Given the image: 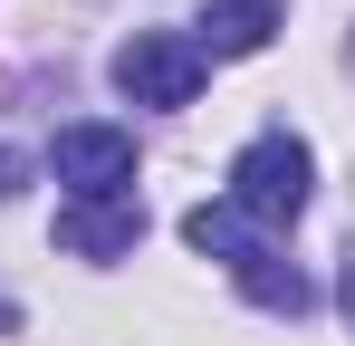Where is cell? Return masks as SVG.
Here are the masks:
<instances>
[{
    "mask_svg": "<svg viewBox=\"0 0 355 346\" xmlns=\"http://www.w3.org/2000/svg\"><path fill=\"white\" fill-rule=\"evenodd\" d=\"M49 164L77 202H106V192H135V135L125 125H58Z\"/></svg>",
    "mask_w": 355,
    "mask_h": 346,
    "instance_id": "3",
    "label": "cell"
},
{
    "mask_svg": "<svg viewBox=\"0 0 355 346\" xmlns=\"http://www.w3.org/2000/svg\"><path fill=\"white\" fill-rule=\"evenodd\" d=\"M19 183H29V154H10V145H0V202H10Z\"/></svg>",
    "mask_w": 355,
    "mask_h": 346,
    "instance_id": "8",
    "label": "cell"
},
{
    "mask_svg": "<svg viewBox=\"0 0 355 346\" xmlns=\"http://www.w3.org/2000/svg\"><path fill=\"white\" fill-rule=\"evenodd\" d=\"M202 67L211 58L192 49L182 29H135L116 49V97H135V106H192L202 97Z\"/></svg>",
    "mask_w": 355,
    "mask_h": 346,
    "instance_id": "2",
    "label": "cell"
},
{
    "mask_svg": "<svg viewBox=\"0 0 355 346\" xmlns=\"http://www.w3.org/2000/svg\"><path fill=\"white\" fill-rule=\"evenodd\" d=\"M307 183H317L307 145H297V135H259V145H240V154H231V212L279 231V222L307 212Z\"/></svg>",
    "mask_w": 355,
    "mask_h": 346,
    "instance_id": "1",
    "label": "cell"
},
{
    "mask_svg": "<svg viewBox=\"0 0 355 346\" xmlns=\"http://www.w3.org/2000/svg\"><path fill=\"white\" fill-rule=\"evenodd\" d=\"M135 240H144V202H135V192L67 202L58 212V250H77V260H116V250H135Z\"/></svg>",
    "mask_w": 355,
    "mask_h": 346,
    "instance_id": "4",
    "label": "cell"
},
{
    "mask_svg": "<svg viewBox=\"0 0 355 346\" xmlns=\"http://www.w3.org/2000/svg\"><path fill=\"white\" fill-rule=\"evenodd\" d=\"M10 327H19V308H10V298H0V337H10Z\"/></svg>",
    "mask_w": 355,
    "mask_h": 346,
    "instance_id": "10",
    "label": "cell"
},
{
    "mask_svg": "<svg viewBox=\"0 0 355 346\" xmlns=\"http://www.w3.org/2000/svg\"><path fill=\"white\" fill-rule=\"evenodd\" d=\"M182 39H192L202 58H259L269 39H279V0H211Z\"/></svg>",
    "mask_w": 355,
    "mask_h": 346,
    "instance_id": "5",
    "label": "cell"
},
{
    "mask_svg": "<svg viewBox=\"0 0 355 346\" xmlns=\"http://www.w3.org/2000/svg\"><path fill=\"white\" fill-rule=\"evenodd\" d=\"M182 240L202 250V260H221V270H240L259 240H250V222H240L231 202H202V212H182Z\"/></svg>",
    "mask_w": 355,
    "mask_h": 346,
    "instance_id": "7",
    "label": "cell"
},
{
    "mask_svg": "<svg viewBox=\"0 0 355 346\" xmlns=\"http://www.w3.org/2000/svg\"><path fill=\"white\" fill-rule=\"evenodd\" d=\"M336 288H346V318H355V240H346V279H336Z\"/></svg>",
    "mask_w": 355,
    "mask_h": 346,
    "instance_id": "9",
    "label": "cell"
},
{
    "mask_svg": "<svg viewBox=\"0 0 355 346\" xmlns=\"http://www.w3.org/2000/svg\"><path fill=\"white\" fill-rule=\"evenodd\" d=\"M231 279L250 288V298H259L269 318H307V308H317V288L297 279V270H288V260H279V250H250V260H240Z\"/></svg>",
    "mask_w": 355,
    "mask_h": 346,
    "instance_id": "6",
    "label": "cell"
}]
</instances>
